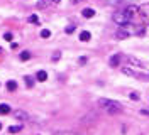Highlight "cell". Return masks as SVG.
I'll use <instances>...</instances> for the list:
<instances>
[{
  "label": "cell",
  "instance_id": "6da1fadb",
  "mask_svg": "<svg viewBox=\"0 0 149 135\" xmlns=\"http://www.w3.org/2000/svg\"><path fill=\"white\" fill-rule=\"evenodd\" d=\"M98 107L102 108L103 111H107L109 115H119V113L124 111V107L120 103L110 98H100L98 100Z\"/></svg>",
  "mask_w": 149,
  "mask_h": 135
},
{
  "label": "cell",
  "instance_id": "7a4b0ae2",
  "mask_svg": "<svg viewBox=\"0 0 149 135\" xmlns=\"http://www.w3.org/2000/svg\"><path fill=\"white\" fill-rule=\"evenodd\" d=\"M120 30L127 37L129 36H142V34H144V27L136 26V24H132V22L125 24V26H120Z\"/></svg>",
  "mask_w": 149,
  "mask_h": 135
},
{
  "label": "cell",
  "instance_id": "3957f363",
  "mask_svg": "<svg viewBox=\"0 0 149 135\" xmlns=\"http://www.w3.org/2000/svg\"><path fill=\"white\" fill-rule=\"evenodd\" d=\"M113 20H115V24H119V26H125V24H129V22H130V19L125 15V12H124V10L115 12V14H113Z\"/></svg>",
  "mask_w": 149,
  "mask_h": 135
},
{
  "label": "cell",
  "instance_id": "277c9868",
  "mask_svg": "<svg viewBox=\"0 0 149 135\" xmlns=\"http://www.w3.org/2000/svg\"><path fill=\"white\" fill-rule=\"evenodd\" d=\"M139 17L142 19L144 24L149 26V3H142L139 7Z\"/></svg>",
  "mask_w": 149,
  "mask_h": 135
},
{
  "label": "cell",
  "instance_id": "5b68a950",
  "mask_svg": "<svg viewBox=\"0 0 149 135\" xmlns=\"http://www.w3.org/2000/svg\"><path fill=\"white\" fill-rule=\"evenodd\" d=\"M59 3V0H39L36 3V9H49Z\"/></svg>",
  "mask_w": 149,
  "mask_h": 135
},
{
  "label": "cell",
  "instance_id": "8992f818",
  "mask_svg": "<svg viewBox=\"0 0 149 135\" xmlns=\"http://www.w3.org/2000/svg\"><path fill=\"white\" fill-rule=\"evenodd\" d=\"M122 73L124 74H127V76H132V78H149L146 74H142V73H136L130 66H125V68H122Z\"/></svg>",
  "mask_w": 149,
  "mask_h": 135
},
{
  "label": "cell",
  "instance_id": "52a82bcc",
  "mask_svg": "<svg viewBox=\"0 0 149 135\" xmlns=\"http://www.w3.org/2000/svg\"><path fill=\"white\" fill-rule=\"evenodd\" d=\"M124 12H125V15L132 20V19L139 14V7H137V5H127V7L124 9Z\"/></svg>",
  "mask_w": 149,
  "mask_h": 135
},
{
  "label": "cell",
  "instance_id": "ba28073f",
  "mask_svg": "<svg viewBox=\"0 0 149 135\" xmlns=\"http://www.w3.org/2000/svg\"><path fill=\"white\" fill-rule=\"evenodd\" d=\"M125 61H127L129 64H134L136 68H141V69L144 68V63H142V61H139L137 57H134V56H127V57H125Z\"/></svg>",
  "mask_w": 149,
  "mask_h": 135
},
{
  "label": "cell",
  "instance_id": "9c48e42d",
  "mask_svg": "<svg viewBox=\"0 0 149 135\" xmlns=\"http://www.w3.org/2000/svg\"><path fill=\"white\" fill-rule=\"evenodd\" d=\"M120 59H122V56H120V54H113V56L110 57V61H109V63H110L112 68H117V66L120 64Z\"/></svg>",
  "mask_w": 149,
  "mask_h": 135
},
{
  "label": "cell",
  "instance_id": "30bf717a",
  "mask_svg": "<svg viewBox=\"0 0 149 135\" xmlns=\"http://www.w3.org/2000/svg\"><path fill=\"white\" fill-rule=\"evenodd\" d=\"M92 39V34L88 32V30H83V32H80V41L81 42H88Z\"/></svg>",
  "mask_w": 149,
  "mask_h": 135
},
{
  "label": "cell",
  "instance_id": "8fae6325",
  "mask_svg": "<svg viewBox=\"0 0 149 135\" xmlns=\"http://www.w3.org/2000/svg\"><path fill=\"white\" fill-rule=\"evenodd\" d=\"M81 15H83L85 19H92V17H95V10L93 9H83Z\"/></svg>",
  "mask_w": 149,
  "mask_h": 135
},
{
  "label": "cell",
  "instance_id": "7c38bea8",
  "mask_svg": "<svg viewBox=\"0 0 149 135\" xmlns=\"http://www.w3.org/2000/svg\"><path fill=\"white\" fill-rule=\"evenodd\" d=\"M7 113H10V105L0 103V115H7Z\"/></svg>",
  "mask_w": 149,
  "mask_h": 135
},
{
  "label": "cell",
  "instance_id": "4fadbf2b",
  "mask_svg": "<svg viewBox=\"0 0 149 135\" xmlns=\"http://www.w3.org/2000/svg\"><path fill=\"white\" fill-rule=\"evenodd\" d=\"M14 117L17 118V120H27V115H26L24 111H20V110H17V111H14Z\"/></svg>",
  "mask_w": 149,
  "mask_h": 135
},
{
  "label": "cell",
  "instance_id": "5bb4252c",
  "mask_svg": "<svg viewBox=\"0 0 149 135\" xmlns=\"http://www.w3.org/2000/svg\"><path fill=\"white\" fill-rule=\"evenodd\" d=\"M36 78H37V81H46L47 80V73L46 71H37Z\"/></svg>",
  "mask_w": 149,
  "mask_h": 135
},
{
  "label": "cell",
  "instance_id": "9a60e30c",
  "mask_svg": "<svg viewBox=\"0 0 149 135\" xmlns=\"http://www.w3.org/2000/svg\"><path fill=\"white\" fill-rule=\"evenodd\" d=\"M7 90L9 91H15L17 90V83H15V81H7Z\"/></svg>",
  "mask_w": 149,
  "mask_h": 135
},
{
  "label": "cell",
  "instance_id": "2e32d148",
  "mask_svg": "<svg viewBox=\"0 0 149 135\" xmlns=\"http://www.w3.org/2000/svg\"><path fill=\"white\" fill-rule=\"evenodd\" d=\"M53 135H80V134H74V132H70V130H59V132H54Z\"/></svg>",
  "mask_w": 149,
  "mask_h": 135
},
{
  "label": "cell",
  "instance_id": "e0dca14e",
  "mask_svg": "<svg viewBox=\"0 0 149 135\" xmlns=\"http://www.w3.org/2000/svg\"><path fill=\"white\" fill-rule=\"evenodd\" d=\"M20 130H22V125H14V127H10V128H9L10 134H19Z\"/></svg>",
  "mask_w": 149,
  "mask_h": 135
},
{
  "label": "cell",
  "instance_id": "ac0fdd59",
  "mask_svg": "<svg viewBox=\"0 0 149 135\" xmlns=\"http://www.w3.org/2000/svg\"><path fill=\"white\" fill-rule=\"evenodd\" d=\"M20 59H22V61L31 59V53H29V51H22V53H20Z\"/></svg>",
  "mask_w": 149,
  "mask_h": 135
},
{
  "label": "cell",
  "instance_id": "d6986e66",
  "mask_svg": "<svg viewBox=\"0 0 149 135\" xmlns=\"http://www.w3.org/2000/svg\"><path fill=\"white\" fill-rule=\"evenodd\" d=\"M41 37H44V39H47V37H51V32H49L47 29H42V30H41Z\"/></svg>",
  "mask_w": 149,
  "mask_h": 135
},
{
  "label": "cell",
  "instance_id": "ffe728a7",
  "mask_svg": "<svg viewBox=\"0 0 149 135\" xmlns=\"http://www.w3.org/2000/svg\"><path fill=\"white\" fill-rule=\"evenodd\" d=\"M27 20L31 22V24H37V22H39V19H37V15H31V17H29Z\"/></svg>",
  "mask_w": 149,
  "mask_h": 135
},
{
  "label": "cell",
  "instance_id": "44dd1931",
  "mask_svg": "<svg viewBox=\"0 0 149 135\" xmlns=\"http://www.w3.org/2000/svg\"><path fill=\"white\" fill-rule=\"evenodd\" d=\"M24 80H26V84H27V88H31V86H32V78H31V76H26Z\"/></svg>",
  "mask_w": 149,
  "mask_h": 135
},
{
  "label": "cell",
  "instance_id": "7402d4cb",
  "mask_svg": "<svg viewBox=\"0 0 149 135\" xmlns=\"http://www.w3.org/2000/svg\"><path fill=\"white\" fill-rule=\"evenodd\" d=\"M3 39H5V41H12V34H10V32H5V34H3Z\"/></svg>",
  "mask_w": 149,
  "mask_h": 135
},
{
  "label": "cell",
  "instance_id": "603a6c76",
  "mask_svg": "<svg viewBox=\"0 0 149 135\" xmlns=\"http://www.w3.org/2000/svg\"><path fill=\"white\" fill-rule=\"evenodd\" d=\"M73 30H74V26H68L66 27V34H71Z\"/></svg>",
  "mask_w": 149,
  "mask_h": 135
},
{
  "label": "cell",
  "instance_id": "cb8c5ba5",
  "mask_svg": "<svg viewBox=\"0 0 149 135\" xmlns=\"http://www.w3.org/2000/svg\"><path fill=\"white\" fill-rule=\"evenodd\" d=\"M130 98L132 100H139V95H137L136 91H132V93H130Z\"/></svg>",
  "mask_w": 149,
  "mask_h": 135
},
{
  "label": "cell",
  "instance_id": "d4e9b609",
  "mask_svg": "<svg viewBox=\"0 0 149 135\" xmlns=\"http://www.w3.org/2000/svg\"><path fill=\"white\" fill-rule=\"evenodd\" d=\"M59 59V53H54V56H53V61H58Z\"/></svg>",
  "mask_w": 149,
  "mask_h": 135
},
{
  "label": "cell",
  "instance_id": "484cf974",
  "mask_svg": "<svg viewBox=\"0 0 149 135\" xmlns=\"http://www.w3.org/2000/svg\"><path fill=\"white\" fill-rule=\"evenodd\" d=\"M86 63V57H80V64H85Z\"/></svg>",
  "mask_w": 149,
  "mask_h": 135
},
{
  "label": "cell",
  "instance_id": "4316f807",
  "mask_svg": "<svg viewBox=\"0 0 149 135\" xmlns=\"http://www.w3.org/2000/svg\"><path fill=\"white\" fill-rule=\"evenodd\" d=\"M73 3H80V2H83V0H71Z\"/></svg>",
  "mask_w": 149,
  "mask_h": 135
},
{
  "label": "cell",
  "instance_id": "83f0119b",
  "mask_svg": "<svg viewBox=\"0 0 149 135\" xmlns=\"http://www.w3.org/2000/svg\"><path fill=\"white\" fill-rule=\"evenodd\" d=\"M0 130H2V123H0Z\"/></svg>",
  "mask_w": 149,
  "mask_h": 135
}]
</instances>
